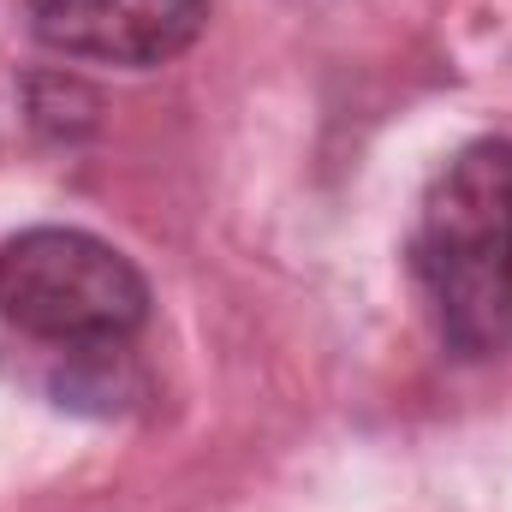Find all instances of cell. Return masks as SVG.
Masks as SVG:
<instances>
[{
  "instance_id": "cell-1",
  "label": "cell",
  "mask_w": 512,
  "mask_h": 512,
  "mask_svg": "<svg viewBox=\"0 0 512 512\" xmlns=\"http://www.w3.org/2000/svg\"><path fill=\"white\" fill-rule=\"evenodd\" d=\"M411 274L453 358L512 346V137L465 143L423 191L411 227Z\"/></svg>"
},
{
  "instance_id": "cell-2",
  "label": "cell",
  "mask_w": 512,
  "mask_h": 512,
  "mask_svg": "<svg viewBox=\"0 0 512 512\" xmlns=\"http://www.w3.org/2000/svg\"><path fill=\"white\" fill-rule=\"evenodd\" d=\"M149 310L143 268L84 227H24L0 245V316L54 358H126Z\"/></svg>"
},
{
  "instance_id": "cell-3",
  "label": "cell",
  "mask_w": 512,
  "mask_h": 512,
  "mask_svg": "<svg viewBox=\"0 0 512 512\" xmlns=\"http://www.w3.org/2000/svg\"><path fill=\"white\" fill-rule=\"evenodd\" d=\"M18 6L24 30L48 54L120 72L179 60L209 24V0H18Z\"/></svg>"
}]
</instances>
